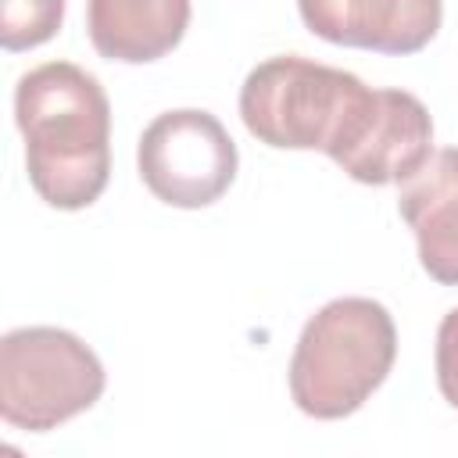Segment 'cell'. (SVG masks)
I'll use <instances>...</instances> for the list:
<instances>
[{
	"label": "cell",
	"instance_id": "cell-9",
	"mask_svg": "<svg viewBox=\"0 0 458 458\" xmlns=\"http://www.w3.org/2000/svg\"><path fill=\"white\" fill-rule=\"evenodd\" d=\"M190 25V0H89L86 29L100 57L147 64L179 47Z\"/></svg>",
	"mask_w": 458,
	"mask_h": 458
},
{
	"label": "cell",
	"instance_id": "cell-5",
	"mask_svg": "<svg viewBox=\"0 0 458 458\" xmlns=\"http://www.w3.org/2000/svg\"><path fill=\"white\" fill-rule=\"evenodd\" d=\"M143 186L172 208H208L236 179V143L211 111L179 107L157 114L136 150Z\"/></svg>",
	"mask_w": 458,
	"mask_h": 458
},
{
	"label": "cell",
	"instance_id": "cell-6",
	"mask_svg": "<svg viewBox=\"0 0 458 458\" xmlns=\"http://www.w3.org/2000/svg\"><path fill=\"white\" fill-rule=\"evenodd\" d=\"M433 154V118L415 93L372 89L361 125L333 157L354 182L390 186L411 179Z\"/></svg>",
	"mask_w": 458,
	"mask_h": 458
},
{
	"label": "cell",
	"instance_id": "cell-1",
	"mask_svg": "<svg viewBox=\"0 0 458 458\" xmlns=\"http://www.w3.org/2000/svg\"><path fill=\"white\" fill-rule=\"evenodd\" d=\"M25 172L57 211L89 208L111 175V104L104 86L72 61H47L14 86Z\"/></svg>",
	"mask_w": 458,
	"mask_h": 458
},
{
	"label": "cell",
	"instance_id": "cell-4",
	"mask_svg": "<svg viewBox=\"0 0 458 458\" xmlns=\"http://www.w3.org/2000/svg\"><path fill=\"white\" fill-rule=\"evenodd\" d=\"M104 383L100 358L68 329L25 326L0 340V415L14 429H57L93 408Z\"/></svg>",
	"mask_w": 458,
	"mask_h": 458
},
{
	"label": "cell",
	"instance_id": "cell-2",
	"mask_svg": "<svg viewBox=\"0 0 458 458\" xmlns=\"http://www.w3.org/2000/svg\"><path fill=\"white\" fill-rule=\"evenodd\" d=\"M397 329L372 297H336L318 308L290 358V397L311 419H344L358 411L390 376Z\"/></svg>",
	"mask_w": 458,
	"mask_h": 458
},
{
	"label": "cell",
	"instance_id": "cell-7",
	"mask_svg": "<svg viewBox=\"0 0 458 458\" xmlns=\"http://www.w3.org/2000/svg\"><path fill=\"white\" fill-rule=\"evenodd\" d=\"M297 11L326 43L397 57L422 50L444 21V0H297Z\"/></svg>",
	"mask_w": 458,
	"mask_h": 458
},
{
	"label": "cell",
	"instance_id": "cell-8",
	"mask_svg": "<svg viewBox=\"0 0 458 458\" xmlns=\"http://www.w3.org/2000/svg\"><path fill=\"white\" fill-rule=\"evenodd\" d=\"M397 211L415 233L429 279L458 286V147L433 150L429 161L401 182Z\"/></svg>",
	"mask_w": 458,
	"mask_h": 458
},
{
	"label": "cell",
	"instance_id": "cell-3",
	"mask_svg": "<svg viewBox=\"0 0 458 458\" xmlns=\"http://www.w3.org/2000/svg\"><path fill=\"white\" fill-rule=\"evenodd\" d=\"M369 100L372 86L358 75L283 54L250 68L240 86V118L265 147L336 157L354 136Z\"/></svg>",
	"mask_w": 458,
	"mask_h": 458
},
{
	"label": "cell",
	"instance_id": "cell-11",
	"mask_svg": "<svg viewBox=\"0 0 458 458\" xmlns=\"http://www.w3.org/2000/svg\"><path fill=\"white\" fill-rule=\"evenodd\" d=\"M437 386L444 401L458 408V308H451L437 329Z\"/></svg>",
	"mask_w": 458,
	"mask_h": 458
},
{
	"label": "cell",
	"instance_id": "cell-10",
	"mask_svg": "<svg viewBox=\"0 0 458 458\" xmlns=\"http://www.w3.org/2000/svg\"><path fill=\"white\" fill-rule=\"evenodd\" d=\"M64 21V0H0V47L7 54L47 43Z\"/></svg>",
	"mask_w": 458,
	"mask_h": 458
}]
</instances>
